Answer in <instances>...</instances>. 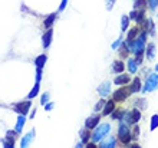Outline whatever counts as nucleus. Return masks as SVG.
I'll list each match as a JSON object with an SVG mask.
<instances>
[{
  "mask_svg": "<svg viewBox=\"0 0 158 148\" xmlns=\"http://www.w3.org/2000/svg\"><path fill=\"white\" fill-rule=\"evenodd\" d=\"M129 20H134L137 22L138 25H141L142 22L145 20V10H132L131 15H129Z\"/></svg>",
  "mask_w": 158,
  "mask_h": 148,
  "instance_id": "obj_7",
  "label": "nucleus"
},
{
  "mask_svg": "<svg viewBox=\"0 0 158 148\" xmlns=\"http://www.w3.org/2000/svg\"><path fill=\"white\" fill-rule=\"evenodd\" d=\"M114 4H115V0H106V9L111 10L114 7Z\"/></svg>",
  "mask_w": 158,
  "mask_h": 148,
  "instance_id": "obj_37",
  "label": "nucleus"
},
{
  "mask_svg": "<svg viewBox=\"0 0 158 148\" xmlns=\"http://www.w3.org/2000/svg\"><path fill=\"white\" fill-rule=\"evenodd\" d=\"M66 4H68V0H62V3H60V6H59V12H63L65 7H66Z\"/></svg>",
  "mask_w": 158,
  "mask_h": 148,
  "instance_id": "obj_38",
  "label": "nucleus"
},
{
  "mask_svg": "<svg viewBox=\"0 0 158 148\" xmlns=\"http://www.w3.org/2000/svg\"><path fill=\"white\" fill-rule=\"evenodd\" d=\"M98 94L101 96H106L108 94H111V82H104L102 85L98 87Z\"/></svg>",
  "mask_w": 158,
  "mask_h": 148,
  "instance_id": "obj_11",
  "label": "nucleus"
},
{
  "mask_svg": "<svg viewBox=\"0 0 158 148\" xmlns=\"http://www.w3.org/2000/svg\"><path fill=\"white\" fill-rule=\"evenodd\" d=\"M139 119H141V111H139L138 108H135V109H132V111H125L122 121L127 122L128 125H135Z\"/></svg>",
  "mask_w": 158,
  "mask_h": 148,
  "instance_id": "obj_3",
  "label": "nucleus"
},
{
  "mask_svg": "<svg viewBox=\"0 0 158 148\" xmlns=\"http://www.w3.org/2000/svg\"><path fill=\"white\" fill-rule=\"evenodd\" d=\"M128 89L131 94H137L138 91H141V81H139V78H135L131 82V85H128Z\"/></svg>",
  "mask_w": 158,
  "mask_h": 148,
  "instance_id": "obj_15",
  "label": "nucleus"
},
{
  "mask_svg": "<svg viewBox=\"0 0 158 148\" xmlns=\"http://www.w3.org/2000/svg\"><path fill=\"white\" fill-rule=\"evenodd\" d=\"M135 105H137V107L139 108V109H144V108L147 107V101H145V98H139V99H137Z\"/></svg>",
  "mask_w": 158,
  "mask_h": 148,
  "instance_id": "obj_31",
  "label": "nucleus"
},
{
  "mask_svg": "<svg viewBox=\"0 0 158 148\" xmlns=\"http://www.w3.org/2000/svg\"><path fill=\"white\" fill-rule=\"evenodd\" d=\"M129 82H131L129 75H125L124 72H122V74H118V76L114 79V83H115V85H128Z\"/></svg>",
  "mask_w": 158,
  "mask_h": 148,
  "instance_id": "obj_10",
  "label": "nucleus"
},
{
  "mask_svg": "<svg viewBox=\"0 0 158 148\" xmlns=\"http://www.w3.org/2000/svg\"><path fill=\"white\" fill-rule=\"evenodd\" d=\"M124 114H125L124 109H118V111H115V109H114L112 114H111V118H112V119H122Z\"/></svg>",
  "mask_w": 158,
  "mask_h": 148,
  "instance_id": "obj_29",
  "label": "nucleus"
},
{
  "mask_svg": "<svg viewBox=\"0 0 158 148\" xmlns=\"http://www.w3.org/2000/svg\"><path fill=\"white\" fill-rule=\"evenodd\" d=\"M118 140L125 145H128L131 142V140H132V135H131V131H129V128H128V124L124 122V121H121L119 128H118Z\"/></svg>",
  "mask_w": 158,
  "mask_h": 148,
  "instance_id": "obj_2",
  "label": "nucleus"
},
{
  "mask_svg": "<svg viewBox=\"0 0 158 148\" xmlns=\"http://www.w3.org/2000/svg\"><path fill=\"white\" fill-rule=\"evenodd\" d=\"M121 43H122V37H119L118 40H115L112 43V49H118V46H121Z\"/></svg>",
  "mask_w": 158,
  "mask_h": 148,
  "instance_id": "obj_36",
  "label": "nucleus"
},
{
  "mask_svg": "<svg viewBox=\"0 0 158 148\" xmlns=\"http://www.w3.org/2000/svg\"><path fill=\"white\" fill-rule=\"evenodd\" d=\"M147 59L148 61H152L155 56V45L154 43H148V46H145V50H144Z\"/></svg>",
  "mask_w": 158,
  "mask_h": 148,
  "instance_id": "obj_13",
  "label": "nucleus"
},
{
  "mask_svg": "<svg viewBox=\"0 0 158 148\" xmlns=\"http://www.w3.org/2000/svg\"><path fill=\"white\" fill-rule=\"evenodd\" d=\"M52 39H53V29H52V27H49V29L45 32L43 37H42V43H43V48H45V49H48V48L50 46Z\"/></svg>",
  "mask_w": 158,
  "mask_h": 148,
  "instance_id": "obj_8",
  "label": "nucleus"
},
{
  "mask_svg": "<svg viewBox=\"0 0 158 148\" xmlns=\"http://www.w3.org/2000/svg\"><path fill=\"white\" fill-rule=\"evenodd\" d=\"M95 131H94V134H92V142H101V141L104 140L105 137L109 134V131H111V125L106 122L104 124H98L95 128H94Z\"/></svg>",
  "mask_w": 158,
  "mask_h": 148,
  "instance_id": "obj_1",
  "label": "nucleus"
},
{
  "mask_svg": "<svg viewBox=\"0 0 158 148\" xmlns=\"http://www.w3.org/2000/svg\"><path fill=\"white\" fill-rule=\"evenodd\" d=\"M138 135H139V128H138V125H137V127H134V138L137 140Z\"/></svg>",
  "mask_w": 158,
  "mask_h": 148,
  "instance_id": "obj_39",
  "label": "nucleus"
},
{
  "mask_svg": "<svg viewBox=\"0 0 158 148\" xmlns=\"http://www.w3.org/2000/svg\"><path fill=\"white\" fill-rule=\"evenodd\" d=\"M79 135H81V140H82L83 144H86L88 141L91 140V129H88V128L81 129V131H79Z\"/></svg>",
  "mask_w": 158,
  "mask_h": 148,
  "instance_id": "obj_22",
  "label": "nucleus"
},
{
  "mask_svg": "<svg viewBox=\"0 0 158 148\" xmlns=\"http://www.w3.org/2000/svg\"><path fill=\"white\" fill-rule=\"evenodd\" d=\"M52 108H53V104H52V102H48V104H46V109H48V111H50Z\"/></svg>",
  "mask_w": 158,
  "mask_h": 148,
  "instance_id": "obj_40",
  "label": "nucleus"
},
{
  "mask_svg": "<svg viewBox=\"0 0 158 148\" xmlns=\"http://www.w3.org/2000/svg\"><path fill=\"white\" fill-rule=\"evenodd\" d=\"M99 147L101 148H114V147H117V140H115L114 137H111V138H108V140L101 141Z\"/></svg>",
  "mask_w": 158,
  "mask_h": 148,
  "instance_id": "obj_18",
  "label": "nucleus"
},
{
  "mask_svg": "<svg viewBox=\"0 0 158 148\" xmlns=\"http://www.w3.org/2000/svg\"><path fill=\"white\" fill-rule=\"evenodd\" d=\"M134 4H135V9H137V10H145L147 0H135Z\"/></svg>",
  "mask_w": 158,
  "mask_h": 148,
  "instance_id": "obj_28",
  "label": "nucleus"
},
{
  "mask_svg": "<svg viewBox=\"0 0 158 148\" xmlns=\"http://www.w3.org/2000/svg\"><path fill=\"white\" fill-rule=\"evenodd\" d=\"M49 102V94H43L42 95V105H46Z\"/></svg>",
  "mask_w": 158,
  "mask_h": 148,
  "instance_id": "obj_35",
  "label": "nucleus"
},
{
  "mask_svg": "<svg viewBox=\"0 0 158 148\" xmlns=\"http://www.w3.org/2000/svg\"><path fill=\"white\" fill-rule=\"evenodd\" d=\"M105 99H101V101H98V104H96V107H95V111H101L102 108H104V105H105Z\"/></svg>",
  "mask_w": 158,
  "mask_h": 148,
  "instance_id": "obj_34",
  "label": "nucleus"
},
{
  "mask_svg": "<svg viewBox=\"0 0 158 148\" xmlns=\"http://www.w3.org/2000/svg\"><path fill=\"white\" fill-rule=\"evenodd\" d=\"M39 88H40V82H36V83H35V87H33V89L30 91V92H29V95H27V98H29V99H32V98H35V96H38Z\"/></svg>",
  "mask_w": 158,
  "mask_h": 148,
  "instance_id": "obj_26",
  "label": "nucleus"
},
{
  "mask_svg": "<svg viewBox=\"0 0 158 148\" xmlns=\"http://www.w3.org/2000/svg\"><path fill=\"white\" fill-rule=\"evenodd\" d=\"M101 121V116L99 115H92L89 116V118L85 121V128H88V129H94V128L99 124Z\"/></svg>",
  "mask_w": 158,
  "mask_h": 148,
  "instance_id": "obj_9",
  "label": "nucleus"
},
{
  "mask_svg": "<svg viewBox=\"0 0 158 148\" xmlns=\"http://www.w3.org/2000/svg\"><path fill=\"white\" fill-rule=\"evenodd\" d=\"M147 6H148L151 10H155L158 6V0H147Z\"/></svg>",
  "mask_w": 158,
  "mask_h": 148,
  "instance_id": "obj_32",
  "label": "nucleus"
},
{
  "mask_svg": "<svg viewBox=\"0 0 158 148\" xmlns=\"http://www.w3.org/2000/svg\"><path fill=\"white\" fill-rule=\"evenodd\" d=\"M142 23H144V30H145L147 33L154 35V23H152V20H151V19H145Z\"/></svg>",
  "mask_w": 158,
  "mask_h": 148,
  "instance_id": "obj_24",
  "label": "nucleus"
},
{
  "mask_svg": "<svg viewBox=\"0 0 158 148\" xmlns=\"http://www.w3.org/2000/svg\"><path fill=\"white\" fill-rule=\"evenodd\" d=\"M138 35H139V27L135 26V27H132V29L128 32V35H127V40H134Z\"/></svg>",
  "mask_w": 158,
  "mask_h": 148,
  "instance_id": "obj_25",
  "label": "nucleus"
},
{
  "mask_svg": "<svg viewBox=\"0 0 158 148\" xmlns=\"http://www.w3.org/2000/svg\"><path fill=\"white\" fill-rule=\"evenodd\" d=\"M56 17H58V13H52V15H49V16L45 19V22H43V25H45L46 29H49V27H52L55 23V20H56Z\"/></svg>",
  "mask_w": 158,
  "mask_h": 148,
  "instance_id": "obj_19",
  "label": "nucleus"
},
{
  "mask_svg": "<svg viewBox=\"0 0 158 148\" xmlns=\"http://www.w3.org/2000/svg\"><path fill=\"white\" fill-rule=\"evenodd\" d=\"M157 127H158V115H152V118H151L150 129H151V131H154Z\"/></svg>",
  "mask_w": 158,
  "mask_h": 148,
  "instance_id": "obj_30",
  "label": "nucleus"
},
{
  "mask_svg": "<svg viewBox=\"0 0 158 148\" xmlns=\"http://www.w3.org/2000/svg\"><path fill=\"white\" fill-rule=\"evenodd\" d=\"M46 55H40V56H38V58L35 59V65H36V70H42L43 69V66H45L46 63Z\"/></svg>",
  "mask_w": 158,
  "mask_h": 148,
  "instance_id": "obj_20",
  "label": "nucleus"
},
{
  "mask_svg": "<svg viewBox=\"0 0 158 148\" xmlns=\"http://www.w3.org/2000/svg\"><path fill=\"white\" fill-rule=\"evenodd\" d=\"M127 66H128V70L131 72V74H137V70H138V63L135 59L132 58H129L128 62H127Z\"/></svg>",
  "mask_w": 158,
  "mask_h": 148,
  "instance_id": "obj_23",
  "label": "nucleus"
},
{
  "mask_svg": "<svg viewBox=\"0 0 158 148\" xmlns=\"http://www.w3.org/2000/svg\"><path fill=\"white\" fill-rule=\"evenodd\" d=\"M30 107H32V102H30V99H27V101H23V102L16 104V105H15V111H16L17 114L26 115V114L29 112Z\"/></svg>",
  "mask_w": 158,
  "mask_h": 148,
  "instance_id": "obj_6",
  "label": "nucleus"
},
{
  "mask_svg": "<svg viewBox=\"0 0 158 148\" xmlns=\"http://www.w3.org/2000/svg\"><path fill=\"white\" fill-rule=\"evenodd\" d=\"M128 26H129V16H122V19H121V30L125 32L128 29Z\"/></svg>",
  "mask_w": 158,
  "mask_h": 148,
  "instance_id": "obj_27",
  "label": "nucleus"
},
{
  "mask_svg": "<svg viewBox=\"0 0 158 148\" xmlns=\"http://www.w3.org/2000/svg\"><path fill=\"white\" fill-rule=\"evenodd\" d=\"M114 109H115V101H114V99L106 101L105 105H104V111H102V114H104V115H111Z\"/></svg>",
  "mask_w": 158,
  "mask_h": 148,
  "instance_id": "obj_14",
  "label": "nucleus"
},
{
  "mask_svg": "<svg viewBox=\"0 0 158 148\" xmlns=\"http://www.w3.org/2000/svg\"><path fill=\"white\" fill-rule=\"evenodd\" d=\"M158 88V74H151L147 76L145 85L142 88V92L144 94H148V92H152Z\"/></svg>",
  "mask_w": 158,
  "mask_h": 148,
  "instance_id": "obj_4",
  "label": "nucleus"
},
{
  "mask_svg": "<svg viewBox=\"0 0 158 148\" xmlns=\"http://www.w3.org/2000/svg\"><path fill=\"white\" fill-rule=\"evenodd\" d=\"M25 122H26V116L22 115V114H19V116H17L16 127H15V131H16L17 134H20V132H22V129H23V127H25Z\"/></svg>",
  "mask_w": 158,
  "mask_h": 148,
  "instance_id": "obj_16",
  "label": "nucleus"
},
{
  "mask_svg": "<svg viewBox=\"0 0 158 148\" xmlns=\"http://www.w3.org/2000/svg\"><path fill=\"white\" fill-rule=\"evenodd\" d=\"M129 95H131V92H129V89H128V87L127 88H121V89H118V91H115L114 92V96H112V99L115 101V102H122V101H125V99L128 98Z\"/></svg>",
  "mask_w": 158,
  "mask_h": 148,
  "instance_id": "obj_5",
  "label": "nucleus"
},
{
  "mask_svg": "<svg viewBox=\"0 0 158 148\" xmlns=\"http://www.w3.org/2000/svg\"><path fill=\"white\" fill-rule=\"evenodd\" d=\"M125 70V65L122 61H114L112 63V72L114 74H122Z\"/></svg>",
  "mask_w": 158,
  "mask_h": 148,
  "instance_id": "obj_17",
  "label": "nucleus"
},
{
  "mask_svg": "<svg viewBox=\"0 0 158 148\" xmlns=\"http://www.w3.org/2000/svg\"><path fill=\"white\" fill-rule=\"evenodd\" d=\"M144 52H139V53H135V61H137V63L138 65H141L142 63V61H144Z\"/></svg>",
  "mask_w": 158,
  "mask_h": 148,
  "instance_id": "obj_33",
  "label": "nucleus"
},
{
  "mask_svg": "<svg viewBox=\"0 0 158 148\" xmlns=\"http://www.w3.org/2000/svg\"><path fill=\"white\" fill-rule=\"evenodd\" d=\"M155 70H157V72H158V63H157V65H155Z\"/></svg>",
  "mask_w": 158,
  "mask_h": 148,
  "instance_id": "obj_42",
  "label": "nucleus"
},
{
  "mask_svg": "<svg viewBox=\"0 0 158 148\" xmlns=\"http://www.w3.org/2000/svg\"><path fill=\"white\" fill-rule=\"evenodd\" d=\"M35 114H36V109H33V111L30 112V118H32V119L35 118Z\"/></svg>",
  "mask_w": 158,
  "mask_h": 148,
  "instance_id": "obj_41",
  "label": "nucleus"
},
{
  "mask_svg": "<svg viewBox=\"0 0 158 148\" xmlns=\"http://www.w3.org/2000/svg\"><path fill=\"white\" fill-rule=\"evenodd\" d=\"M35 134H36V132H35V129H32L30 132H27V134H26V135L23 137V138H22V141H20V147H27V145H29L30 142H32V140L35 138Z\"/></svg>",
  "mask_w": 158,
  "mask_h": 148,
  "instance_id": "obj_12",
  "label": "nucleus"
},
{
  "mask_svg": "<svg viewBox=\"0 0 158 148\" xmlns=\"http://www.w3.org/2000/svg\"><path fill=\"white\" fill-rule=\"evenodd\" d=\"M129 52H131V49H129V46L127 42H122L121 43V49H119V56L121 58H128Z\"/></svg>",
  "mask_w": 158,
  "mask_h": 148,
  "instance_id": "obj_21",
  "label": "nucleus"
}]
</instances>
